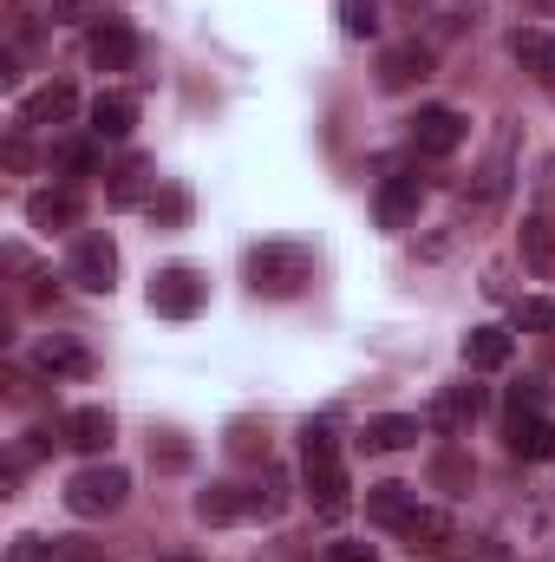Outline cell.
Returning <instances> with one entry per match:
<instances>
[{"mask_svg": "<svg viewBox=\"0 0 555 562\" xmlns=\"http://www.w3.org/2000/svg\"><path fill=\"white\" fill-rule=\"evenodd\" d=\"M53 164H59V170H92V144H66Z\"/></svg>", "mask_w": 555, "mask_h": 562, "instance_id": "83f0119b", "label": "cell"}, {"mask_svg": "<svg viewBox=\"0 0 555 562\" xmlns=\"http://www.w3.org/2000/svg\"><path fill=\"white\" fill-rule=\"evenodd\" d=\"M418 203H424V177H418V170H393V177L380 183V203H373V210H380V229H406L418 216Z\"/></svg>", "mask_w": 555, "mask_h": 562, "instance_id": "52a82bcc", "label": "cell"}, {"mask_svg": "<svg viewBox=\"0 0 555 562\" xmlns=\"http://www.w3.org/2000/svg\"><path fill=\"white\" fill-rule=\"evenodd\" d=\"M157 562H196V557H157Z\"/></svg>", "mask_w": 555, "mask_h": 562, "instance_id": "f546056e", "label": "cell"}, {"mask_svg": "<svg viewBox=\"0 0 555 562\" xmlns=\"http://www.w3.org/2000/svg\"><path fill=\"white\" fill-rule=\"evenodd\" d=\"M517 334H555V294L517 301Z\"/></svg>", "mask_w": 555, "mask_h": 562, "instance_id": "d4e9b609", "label": "cell"}, {"mask_svg": "<svg viewBox=\"0 0 555 562\" xmlns=\"http://www.w3.org/2000/svg\"><path fill=\"white\" fill-rule=\"evenodd\" d=\"M196 517H203V524H236V517H256V491H242V484H209V491L196 497Z\"/></svg>", "mask_w": 555, "mask_h": 562, "instance_id": "e0dca14e", "label": "cell"}, {"mask_svg": "<svg viewBox=\"0 0 555 562\" xmlns=\"http://www.w3.org/2000/svg\"><path fill=\"white\" fill-rule=\"evenodd\" d=\"M510 451L530 458V464L555 458V425L543 419V413H517V419H510Z\"/></svg>", "mask_w": 555, "mask_h": 562, "instance_id": "ac0fdd59", "label": "cell"}, {"mask_svg": "<svg viewBox=\"0 0 555 562\" xmlns=\"http://www.w3.org/2000/svg\"><path fill=\"white\" fill-rule=\"evenodd\" d=\"M424 72H431V46H418V40L380 53V86H386V92H406V86H418Z\"/></svg>", "mask_w": 555, "mask_h": 562, "instance_id": "30bf717a", "label": "cell"}, {"mask_svg": "<svg viewBox=\"0 0 555 562\" xmlns=\"http://www.w3.org/2000/svg\"><path fill=\"white\" fill-rule=\"evenodd\" d=\"M399 537H406L412 550H444V543H451V517H444V510H431V504H418L412 524H406Z\"/></svg>", "mask_w": 555, "mask_h": 562, "instance_id": "cb8c5ba5", "label": "cell"}, {"mask_svg": "<svg viewBox=\"0 0 555 562\" xmlns=\"http://www.w3.org/2000/svg\"><path fill=\"white\" fill-rule=\"evenodd\" d=\"M510 53H517V66H523L530 79L555 86V33H543V26H517V33H510Z\"/></svg>", "mask_w": 555, "mask_h": 562, "instance_id": "7c38bea8", "label": "cell"}, {"mask_svg": "<svg viewBox=\"0 0 555 562\" xmlns=\"http://www.w3.org/2000/svg\"><path fill=\"white\" fill-rule=\"evenodd\" d=\"M301 471H307V497H314L327 517H340V510H347V464H340L333 425H307V431H301Z\"/></svg>", "mask_w": 555, "mask_h": 562, "instance_id": "6da1fadb", "label": "cell"}, {"mask_svg": "<svg viewBox=\"0 0 555 562\" xmlns=\"http://www.w3.org/2000/svg\"><path fill=\"white\" fill-rule=\"evenodd\" d=\"M157 177H150V157H132V164H118L112 170V183H105V203L112 210H132V203H144V190H150Z\"/></svg>", "mask_w": 555, "mask_h": 562, "instance_id": "44dd1931", "label": "cell"}, {"mask_svg": "<svg viewBox=\"0 0 555 562\" xmlns=\"http://www.w3.org/2000/svg\"><path fill=\"white\" fill-rule=\"evenodd\" d=\"M86 53H92L99 72H132V66H138V33H132L125 20H99Z\"/></svg>", "mask_w": 555, "mask_h": 562, "instance_id": "ba28073f", "label": "cell"}, {"mask_svg": "<svg viewBox=\"0 0 555 562\" xmlns=\"http://www.w3.org/2000/svg\"><path fill=\"white\" fill-rule=\"evenodd\" d=\"M477 413H484V386H451V393H438L431 425H438V431H464Z\"/></svg>", "mask_w": 555, "mask_h": 562, "instance_id": "d6986e66", "label": "cell"}, {"mask_svg": "<svg viewBox=\"0 0 555 562\" xmlns=\"http://www.w3.org/2000/svg\"><path fill=\"white\" fill-rule=\"evenodd\" d=\"M26 223L46 229V236H53V229H72V223H79V196H72V190H33V196H26Z\"/></svg>", "mask_w": 555, "mask_h": 562, "instance_id": "2e32d148", "label": "cell"}, {"mask_svg": "<svg viewBox=\"0 0 555 562\" xmlns=\"http://www.w3.org/2000/svg\"><path fill=\"white\" fill-rule=\"evenodd\" d=\"M92 13V0H53V20H86Z\"/></svg>", "mask_w": 555, "mask_h": 562, "instance_id": "f1b7e54d", "label": "cell"}, {"mask_svg": "<svg viewBox=\"0 0 555 562\" xmlns=\"http://www.w3.org/2000/svg\"><path fill=\"white\" fill-rule=\"evenodd\" d=\"M366 451H406L418 438V419H406V413H386V419H366Z\"/></svg>", "mask_w": 555, "mask_h": 562, "instance_id": "603a6c76", "label": "cell"}, {"mask_svg": "<svg viewBox=\"0 0 555 562\" xmlns=\"http://www.w3.org/2000/svg\"><path fill=\"white\" fill-rule=\"evenodd\" d=\"M517 243H523V262L543 281H555V223L550 216H523V236Z\"/></svg>", "mask_w": 555, "mask_h": 562, "instance_id": "ffe728a7", "label": "cell"}, {"mask_svg": "<svg viewBox=\"0 0 555 562\" xmlns=\"http://www.w3.org/2000/svg\"><path fill=\"white\" fill-rule=\"evenodd\" d=\"M510 353H517L510 327H471L464 334V367L471 373H497V367H510Z\"/></svg>", "mask_w": 555, "mask_h": 562, "instance_id": "9c48e42d", "label": "cell"}, {"mask_svg": "<svg viewBox=\"0 0 555 562\" xmlns=\"http://www.w3.org/2000/svg\"><path fill=\"white\" fill-rule=\"evenodd\" d=\"M33 367H39V373H66V380H79V373H92V353H86L72 334H46V340L33 347Z\"/></svg>", "mask_w": 555, "mask_h": 562, "instance_id": "5bb4252c", "label": "cell"}, {"mask_svg": "<svg viewBox=\"0 0 555 562\" xmlns=\"http://www.w3.org/2000/svg\"><path fill=\"white\" fill-rule=\"evenodd\" d=\"M203 301H209V281L196 276V269H157L150 276V307L170 314V321H190Z\"/></svg>", "mask_w": 555, "mask_h": 562, "instance_id": "5b68a950", "label": "cell"}, {"mask_svg": "<svg viewBox=\"0 0 555 562\" xmlns=\"http://www.w3.org/2000/svg\"><path fill=\"white\" fill-rule=\"evenodd\" d=\"M340 26H347V40H373V33H380L373 0H340Z\"/></svg>", "mask_w": 555, "mask_h": 562, "instance_id": "484cf974", "label": "cell"}, {"mask_svg": "<svg viewBox=\"0 0 555 562\" xmlns=\"http://www.w3.org/2000/svg\"><path fill=\"white\" fill-rule=\"evenodd\" d=\"M66 445H79V451H105V445H112V413H105V406H79V413L66 419Z\"/></svg>", "mask_w": 555, "mask_h": 562, "instance_id": "7402d4cb", "label": "cell"}, {"mask_svg": "<svg viewBox=\"0 0 555 562\" xmlns=\"http://www.w3.org/2000/svg\"><path fill=\"white\" fill-rule=\"evenodd\" d=\"M418 510V491L412 484H380V491H366V524H380V530H406Z\"/></svg>", "mask_w": 555, "mask_h": 562, "instance_id": "8fae6325", "label": "cell"}, {"mask_svg": "<svg viewBox=\"0 0 555 562\" xmlns=\"http://www.w3.org/2000/svg\"><path fill=\"white\" fill-rule=\"evenodd\" d=\"M112 276H118V249H112V236H79L72 243V262H66V281H79L86 294H112Z\"/></svg>", "mask_w": 555, "mask_h": 562, "instance_id": "277c9868", "label": "cell"}, {"mask_svg": "<svg viewBox=\"0 0 555 562\" xmlns=\"http://www.w3.org/2000/svg\"><path fill=\"white\" fill-rule=\"evenodd\" d=\"M307 281H314V256L294 249V243H262L249 256V288L256 294H301Z\"/></svg>", "mask_w": 555, "mask_h": 562, "instance_id": "7a4b0ae2", "label": "cell"}, {"mask_svg": "<svg viewBox=\"0 0 555 562\" xmlns=\"http://www.w3.org/2000/svg\"><path fill=\"white\" fill-rule=\"evenodd\" d=\"M72 112H79V92H72V86H46V92L20 99V125H33V132H46V125H66Z\"/></svg>", "mask_w": 555, "mask_h": 562, "instance_id": "4fadbf2b", "label": "cell"}, {"mask_svg": "<svg viewBox=\"0 0 555 562\" xmlns=\"http://www.w3.org/2000/svg\"><path fill=\"white\" fill-rule=\"evenodd\" d=\"M138 125V99L132 92H99L92 99V138H132Z\"/></svg>", "mask_w": 555, "mask_h": 562, "instance_id": "9a60e30c", "label": "cell"}, {"mask_svg": "<svg viewBox=\"0 0 555 562\" xmlns=\"http://www.w3.org/2000/svg\"><path fill=\"white\" fill-rule=\"evenodd\" d=\"M464 138H471V125H464V112H451V105H424V112L412 119V150L418 157H451Z\"/></svg>", "mask_w": 555, "mask_h": 562, "instance_id": "8992f818", "label": "cell"}, {"mask_svg": "<svg viewBox=\"0 0 555 562\" xmlns=\"http://www.w3.org/2000/svg\"><path fill=\"white\" fill-rule=\"evenodd\" d=\"M327 562H380V550H373V543H333Z\"/></svg>", "mask_w": 555, "mask_h": 562, "instance_id": "4316f807", "label": "cell"}, {"mask_svg": "<svg viewBox=\"0 0 555 562\" xmlns=\"http://www.w3.org/2000/svg\"><path fill=\"white\" fill-rule=\"evenodd\" d=\"M125 497H132V471H118V464H86L66 484V510L72 517H112Z\"/></svg>", "mask_w": 555, "mask_h": 562, "instance_id": "3957f363", "label": "cell"}]
</instances>
